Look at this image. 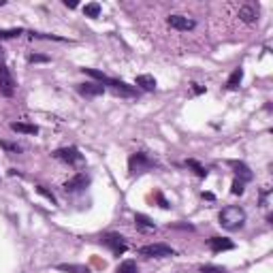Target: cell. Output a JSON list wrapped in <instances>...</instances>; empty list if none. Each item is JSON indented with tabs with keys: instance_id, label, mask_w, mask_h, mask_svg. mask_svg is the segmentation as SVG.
<instances>
[{
	"instance_id": "cell-16",
	"label": "cell",
	"mask_w": 273,
	"mask_h": 273,
	"mask_svg": "<svg viewBox=\"0 0 273 273\" xmlns=\"http://www.w3.org/2000/svg\"><path fill=\"white\" fill-rule=\"evenodd\" d=\"M11 128L15 132H22V134H37L39 132V128L34 124H24V122H13Z\"/></svg>"
},
{
	"instance_id": "cell-31",
	"label": "cell",
	"mask_w": 273,
	"mask_h": 273,
	"mask_svg": "<svg viewBox=\"0 0 273 273\" xmlns=\"http://www.w3.org/2000/svg\"><path fill=\"white\" fill-rule=\"evenodd\" d=\"M3 5H5V0H0V7H3Z\"/></svg>"
},
{
	"instance_id": "cell-26",
	"label": "cell",
	"mask_w": 273,
	"mask_h": 273,
	"mask_svg": "<svg viewBox=\"0 0 273 273\" xmlns=\"http://www.w3.org/2000/svg\"><path fill=\"white\" fill-rule=\"evenodd\" d=\"M37 192H39L41 196H45V199H47V201H49L51 205H56V196H54V194H51V192L47 190V188H43V186H39V188H37Z\"/></svg>"
},
{
	"instance_id": "cell-11",
	"label": "cell",
	"mask_w": 273,
	"mask_h": 273,
	"mask_svg": "<svg viewBox=\"0 0 273 273\" xmlns=\"http://www.w3.org/2000/svg\"><path fill=\"white\" fill-rule=\"evenodd\" d=\"M77 92L81 94V96H88V98H94V96H100L105 88H102L100 83H94V81H88V83H79L77 85Z\"/></svg>"
},
{
	"instance_id": "cell-17",
	"label": "cell",
	"mask_w": 273,
	"mask_h": 273,
	"mask_svg": "<svg viewBox=\"0 0 273 273\" xmlns=\"http://www.w3.org/2000/svg\"><path fill=\"white\" fill-rule=\"evenodd\" d=\"M241 79H243V68H235L233 75H230V77H228V81H226V88H228V90L239 88V83H241Z\"/></svg>"
},
{
	"instance_id": "cell-8",
	"label": "cell",
	"mask_w": 273,
	"mask_h": 273,
	"mask_svg": "<svg viewBox=\"0 0 273 273\" xmlns=\"http://www.w3.org/2000/svg\"><path fill=\"white\" fill-rule=\"evenodd\" d=\"M169 26L171 28H175L179 32H188V30H194L196 22L192 20V17H186V15H169Z\"/></svg>"
},
{
	"instance_id": "cell-22",
	"label": "cell",
	"mask_w": 273,
	"mask_h": 273,
	"mask_svg": "<svg viewBox=\"0 0 273 273\" xmlns=\"http://www.w3.org/2000/svg\"><path fill=\"white\" fill-rule=\"evenodd\" d=\"M0 148L7 150V152H11V154H20L24 148L22 145H17V143H7V141H0Z\"/></svg>"
},
{
	"instance_id": "cell-27",
	"label": "cell",
	"mask_w": 273,
	"mask_h": 273,
	"mask_svg": "<svg viewBox=\"0 0 273 273\" xmlns=\"http://www.w3.org/2000/svg\"><path fill=\"white\" fill-rule=\"evenodd\" d=\"M28 60H30V62H47L49 58H47V56H34V54H32Z\"/></svg>"
},
{
	"instance_id": "cell-1",
	"label": "cell",
	"mask_w": 273,
	"mask_h": 273,
	"mask_svg": "<svg viewBox=\"0 0 273 273\" xmlns=\"http://www.w3.org/2000/svg\"><path fill=\"white\" fill-rule=\"evenodd\" d=\"M220 226L226 228V230H237L241 228L245 224V211L241 207H237V205H228V207H224L220 211Z\"/></svg>"
},
{
	"instance_id": "cell-5",
	"label": "cell",
	"mask_w": 273,
	"mask_h": 273,
	"mask_svg": "<svg viewBox=\"0 0 273 273\" xmlns=\"http://www.w3.org/2000/svg\"><path fill=\"white\" fill-rule=\"evenodd\" d=\"M102 243H105L111 252H113L115 256H122L126 252V239L119 235V233H107V235H102Z\"/></svg>"
},
{
	"instance_id": "cell-30",
	"label": "cell",
	"mask_w": 273,
	"mask_h": 273,
	"mask_svg": "<svg viewBox=\"0 0 273 273\" xmlns=\"http://www.w3.org/2000/svg\"><path fill=\"white\" fill-rule=\"evenodd\" d=\"M194 92H196V94H201V92H205V88H201V85H194Z\"/></svg>"
},
{
	"instance_id": "cell-18",
	"label": "cell",
	"mask_w": 273,
	"mask_h": 273,
	"mask_svg": "<svg viewBox=\"0 0 273 273\" xmlns=\"http://www.w3.org/2000/svg\"><path fill=\"white\" fill-rule=\"evenodd\" d=\"M115 273H139V267H136L134 260H124V262H119Z\"/></svg>"
},
{
	"instance_id": "cell-10",
	"label": "cell",
	"mask_w": 273,
	"mask_h": 273,
	"mask_svg": "<svg viewBox=\"0 0 273 273\" xmlns=\"http://www.w3.org/2000/svg\"><path fill=\"white\" fill-rule=\"evenodd\" d=\"M258 5H254V3H247L243 7H239V20L245 22V24H252L258 20Z\"/></svg>"
},
{
	"instance_id": "cell-28",
	"label": "cell",
	"mask_w": 273,
	"mask_h": 273,
	"mask_svg": "<svg viewBox=\"0 0 273 273\" xmlns=\"http://www.w3.org/2000/svg\"><path fill=\"white\" fill-rule=\"evenodd\" d=\"M156 199H158V203H160V207H162V209H167V207H169V203H167L165 199H162V194H156Z\"/></svg>"
},
{
	"instance_id": "cell-20",
	"label": "cell",
	"mask_w": 273,
	"mask_h": 273,
	"mask_svg": "<svg viewBox=\"0 0 273 273\" xmlns=\"http://www.w3.org/2000/svg\"><path fill=\"white\" fill-rule=\"evenodd\" d=\"M186 167L194 169V173L199 175V177H207V169H205L203 165H199V162H196V160H186Z\"/></svg>"
},
{
	"instance_id": "cell-24",
	"label": "cell",
	"mask_w": 273,
	"mask_h": 273,
	"mask_svg": "<svg viewBox=\"0 0 273 273\" xmlns=\"http://www.w3.org/2000/svg\"><path fill=\"white\" fill-rule=\"evenodd\" d=\"M24 30L17 28V30H0V39H15V37H22Z\"/></svg>"
},
{
	"instance_id": "cell-4",
	"label": "cell",
	"mask_w": 273,
	"mask_h": 273,
	"mask_svg": "<svg viewBox=\"0 0 273 273\" xmlns=\"http://www.w3.org/2000/svg\"><path fill=\"white\" fill-rule=\"evenodd\" d=\"M139 254L145 258H171V256H175V250L167 243H150L139 247Z\"/></svg>"
},
{
	"instance_id": "cell-2",
	"label": "cell",
	"mask_w": 273,
	"mask_h": 273,
	"mask_svg": "<svg viewBox=\"0 0 273 273\" xmlns=\"http://www.w3.org/2000/svg\"><path fill=\"white\" fill-rule=\"evenodd\" d=\"M83 73H85V75H90V77H94V79H96L100 85H109V88L113 90L115 94H124V96H134V90L130 88V85H126L124 81L111 79V77L102 75L100 71H94V68H83Z\"/></svg>"
},
{
	"instance_id": "cell-19",
	"label": "cell",
	"mask_w": 273,
	"mask_h": 273,
	"mask_svg": "<svg viewBox=\"0 0 273 273\" xmlns=\"http://www.w3.org/2000/svg\"><path fill=\"white\" fill-rule=\"evenodd\" d=\"M58 269L66 273H90V269L83 264H58Z\"/></svg>"
},
{
	"instance_id": "cell-7",
	"label": "cell",
	"mask_w": 273,
	"mask_h": 273,
	"mask_svg": "<svg viewBox=\"0 0 273 273\" xmlns=\"http://www.w3.org/2000/svg\"><path fill=\"white\" fill-rule=\"evenodd\" d=\"M54 156L58 160L66 162V165H77V162H83V156L79 154V150L77 148H60L54 152Z\"/></svg>"
},
{
	"instance_id": "cell-23",
	"label": "cell",
	"mask_w": 273,
	"mask_h": 273,
	"mask_svg": "<svg viewBox=\"0 0 273 273\" xmlns=\"http://www.w3.org/2000/svg\"><path fill=\"white\" fill-rule=\"evenodd\" d=\"M243 190H245V184L241 182V179H233V188H230V192H233L235 196H239V194H243Z\"/></svg>"
},
{
	"instance_id": "cell-3",
	"label": "cell",
	"mask_w": 273,
	"mask_h": 273,
	"mask_svg": "<svg viewBox=\"0 0 273 273\" xmlns=\"http://www.w3.org/2000/svg\"><path fill=\"white\" fill-rule=\"evenodd\" d=\"M154 167H156V162H154L148 154H143V152H136V154H132V156L128 158V171H130V175L145 173V171H150Z\"/></svg>"
},
{
	"instance_id": "cell-21",
	"label": "cell",
	"mask_w": 273,
	"mask_h": 273,
	"mask_svg": "<svg viewBox=\"0 0 273 273\" xmlns=\"http://www.w3.org/2000/svg\"><path fill=\"white\" fill-rule=\"evenodd\" d=\"M83 13H85V17H98V15H100V5H98V3L85 5V7H83Z\"/></svg>"
},
{
	"instance_id": "cell-12",
	"label": "cell",
	"mask_w": 273,
	"mask_h": 273,
	"mask_svg": "<svg viewBox=\"0 0 273 273\" xmlns=\"http://www.w3.org/2000/svg\"><path fill=\"white\" fill-rule=\"evenodd\" d=\"M230 167L235 169V173H237V179H241V182L245 184V182H252V177H254V173L250 171V167L245 165V162H239V160H233L230 162Z\"/></svg>"
},
{
	"instance_id": "cell-13",
	"label": "cell",
	"mask_w": 273,
	"mask_h": 273,
	"mask_svg": "<svg viewBox=\"0 0 273 273\" xmlns=\"http://www.w3.org/2000/svg\"><path fill=\"white\" fill-rule=\"evenodd\" d=\"M209 247H211V252H224V250H233L235 243L230 241V239H226V237H211L209 239Z\"/></svg>"
},
{
	"instance_id": "cell-9",
	"label": "cell",
	"mask_w": 273,
	"mask_h": 273,
	"mask_svg": "<svg viewBox=\"0 0 273 273\" xmlns=\"http://www.w3.org/2000/svg\"><path fill=\"white\" fill-rule=\"evenodd\" d=\"M90 186V177L85 175V173H79V175H75L73 179H68V182L64 184V192H81L85 190V188Z\"/></svg>"
},
{
	"instance_id": "cell-14",
	"label": "cell",
	"mask_w": 273,
	"mask_h": 273,
	"mask_svg": "<svg viewBox=\"0 0 273 273\" xmlns=\"http://www.w3.org/2000/svg\"><path fill=\"white\" fill-rule=\"evenodd\" d=\"M134 83L139 85L143 92H154V90H156V79H154L152 75H136Z\"/></svg>"
},
{
	"instance_id": "cell-25",
	"label": "cell",
	"mask_w": 273,
	"mask_h": 273,
	"mask_svg": "<svg viewBox=\"0 0 273 273\" xmlns=\"http://www.w3.org/2000/svg\"><path fill=\"white\" fill-rule=\"evenodd\" d=\"M201 271L203 273H224L226 269L224 267H218V264H203Z\"/></svg>"
},
{
	"instance_id": "cell-6",
	"label": "cell",
	"mask_w": 273,
	"mask_h": 273,
	"mask_svg": "<svg viewBox=\"0 0 273 273\" xmlns=\"http://www.w3.org/2000/svg\"><path fill=\"white\" fill-rule=\"evenodd\" d=\"M0 94L7 98H11L15 94V79L9 71V66H0Z\"/></svg>"
},
{
	"instance_id": "cell-15",
	"label": "cell",
	"mask_w": 273,
	"mask_h": 273,
	"mask_svg": "<svg viewBox=\"0 0 273 273\" xmlns=\"http://www.w3.org/2000/svg\"><path fill=\"white\" fill-rule=\"evenodd\" d=\"M134 224H136V228H141V230H154V228H156V224L152 222V218L145 216V213H134Z\"/></svg>"
},
{
	"instance_id": "cell-29",
	"label": "cell",
	"mask_w": 273,
	"mask_h": 273,
	"mask_svg": "<svg viewBox=\"0 0 273 273\" xmlns=\"http://www.w3.org/2000/svg\"><path fill=\"white\" fill-rule=\"evenodd\" d=\"M203 199H207V201H213V194H211V192H203Z\"/></svg>"
}]
</instances>
